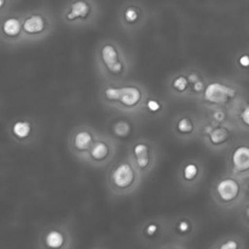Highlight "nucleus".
<instances>
[{
	"label": "nucleus",
	"mask_w": 249,
	"mask_h": 249,
	"mask_svg": "<svg viewBox=\"0 0 249 249\" xmlns=\"http://www.w3.org/2000/svg\"><path fill=\"white\" fill-rule=\"evenodd\" d=\"M101 101L124 112H132L142 107L146 98L145 89L135 83L106 82L99 90Z\"/></svg>",
	"instance_id": "nucleus-1"
},
{
	"label": "nucleus",
	"mask_w": 249,
	"mask_h": 249,
	"mask_svg": "<svg viewBox=\"0 0 249 249\" xmlns=\"http://www.w3.org/2000/svg\"><path fill=\"white\" fill-rule=\"evenodd\" d=\"M98 133L88 124L75 126L68 136V148L73 156L83 160Z\"/></svg>",
	"instance_id": "nucleus-8"
},
{
	"label": "nucleus",
	"mask_w": 249,
	"mask_h": 249,
	"mask_svg": "<svg viewBox=\"0 0 249 249\" xmlns=\"http://www.w3.org/2000/svg\"><path fill=\"white\" fill-rule=\"evenodd\" d=\"M1 38L10 44H16L23 39L21 20L16 17L5 18L0 24Z\"/></svg>",
	"instance_id": "nucleus-15"
},
{
	"label": "nucleus",
	"mask_w": 249,
	"mask_h": 249,
	"mask_svg": "<svg viewBox=\"0 0 249 249\" xmlns=\"http://www.w3.org/2000/svg\"><path fill=\"white\" fill-rule=\"evenodd\" d=\"M115 153L116 145L114 139L98 133L83 161H86L87 163L95 167H102L113 160Z\"/></svg>",
	"instance_id": "nucleus-7"
},
{
	"label": "nucleus",
	"mask_w": 249,
	"mask_h": 249,
	"mask_svg": "<svg viewBox=\"0 0 249 249\" xmlns=\"http://www.w3.org/2000/svg\"><path fill=\"white\" fill-rule=\"evenodd\" d=\"M171 232L178 238H187L195 231V223L188 216H180L173 220L170 225Z\"/></svg>",
	"instance_id": "nucleus-17"
},
{
	"label": "nucleus",
	"mask_w": 249,
	"mask_h": 249,
	"mask_svg": "<svg viewBox=\"0 0 249 249\" xmlns=\"http://www.w3.org/2000/svg\"><path fill=\"white\" fill-rule=\"evenodd\" d=\"M5 4H6V0H0V10L3 9Z\"/></svg>",
	"instance_id": "nucleus-30"
},
{
	"label": "nucleus",
	"mask_w": 249,
	"mask_h": 249,
	"mask_svg": "<svg viewBox=\"0 0 249 249\" xmlns=\"http://www.w3.org/2000/svg\"><path fill=\"white\" fill-rule=\"evenodd\" d=\"M72 241L70 228L63 223L45 227L39 237L40 247L49 249H67L72 246Z\"/></svg>",
	"instance_id": "nucleus-6"
},
{
	"label": "nucleus",
	"mask_w": 249,
	"mask_h": 249,
	"mask_svg": "<svg viewBox=\"0 0 249 249\" xmlns=\"http://www.w3.org/2000/svg\"><path fill=\"white\" fill-rule=\"evenodd\" d=\"M244 196V187L240 178L229 173L220 177L213 185L212 196L215 202L224 208L237 205Z\"/></svg>",
	"instance_id": "nucleus-4"
},
{
	"label": "nucleus",
	"mask_w": 249,
	"mask_h": 249,
	"mask_svg": "<svg viewBox=\"0 0 249 249\" xmlns=\"http://www.w3.org/2000/svg\"><path fill=\"white\" fill-rule=\"evenodd\" d=\"M96 67L106 82H121L128 71L122 51L113 42H104L96 51Z\"/></svg>",
	"instance_id": "nucleus-2"
},
{
	"label": "nucleus",
	"mask_w": 249,
	"mask_h": 249,
	"mask_svg": "<svg viewBox=\"0 0 249 249\" xmlns=\"http://www.w3.org/2000/svg\"><path fill=\"white\" fill-rule=\"evenodd\" d=\"M142 108L151 116H158L160 115L162 110H163V103L161 102L160 99L154 97V96H149L146 97L143 104Z\"/></svg>",
	"instance_id": "nucleus-21"
},
{
	"label": "nucleus",
	"mask_w": 249,
	"mask_h": 249,
	"mask_svg": "<svg viewBox=\"0 0 249 249\" xmlns=\"http://www.w3.org/2000/svg\"><path fill=\"white\" fill-rule=\"evenodd\" d=\"M243 246L244 245L242 243V240L239 238V236L230 235L222 238L213 247L218 249H238V248H242Z\"/></svg>",
	"instance_id": "nucleus-23"
},
{
	"label": "nucleus",
	"mask_w": 249,
	"mask_h": 249,
	"mask_svg": "<svg viewBox=\"0 0 249 249\" xmlns=\"http://www.w3.org/2000/svg\"><path fill=\"white\" fill-rule=\"evenodd\" d=\"M37 131L38 128L34 121L26 117L18 118L9 125V134L11 138L20 145H28L32 143L36 139Z\"/></svg>",
	"instance_id": "nucleus-12"
},
{
	"label": "nucleus",
	"mask_w": 249,
	"mask_h": 249,
	"mask_svg": "<svg viewBox=\"0 0 249 249\" xmlns=\"http://www.w3.org/2000/svg\"><path fill=\"white\" fill-rule=\"evenodd\" d=\"M212 122L215 124H223V122L226 119V113L222 109H216L213 111L212 115Z\"/></svg>",
	"instance_id": "nucleus-27"
},
{
	"label": "nucleus",
	"mask_w": 249,
	"mask_h": 249,
	"mask_svg": "<svg viewBox=\"0 0 249 249\" xmlns=\"http://www.w3.org/2000/svg\"><path fill=\"white\" fill-rule=\"evenodd\" d=\"M197 122L196 118L187 113L176 116L172 122L173 132L181 138H191L197 132Z\"/></svg>",
	"instance_id": "nucleus-14"
},
{
	"label": "nucleus",
	"mask_w": 249,
	"mask_h": 249,
	"mask_svg": "<svg viewBox=\"0 0 249 249\" xmlns=\"http://www.w3.org/2000/svg\"><path fill=\"white\" fill-rule=\"evenodd\" d=\"M50 20L40 13H32L21 20L23 39L39 40L51 30Z\"/></svg>",
	"instance_id": "nucleus-11"
},
{
	"label": "nucleus",
	"mask_w": 249,
	"mask_h": 249,
	"mask_svg": "<svg viewBox=\"0 0 249 249\" xmlns=\"http://www.w3.org/2000/svg\"><path fill=\"white\" fill-rule=\"evenodd\" d=\"M227 162L231 174L240 179L249 177V143L234 144L228 153Z\"/></svg>",
	"instance_id": "nucleus-9"
},
{
	"label": "nucleus",
	"mask_w": 249,
	"mask_h": 249,
	"mask_svg": "<svg viewBox=\"0 0 249 249\" xmlns=\"http://www.w3.org/2000/svg\"><path fill=\"white\" fill-rule=\"evenodd\" d=\"M164 233V226L161 221L160 220H149L146 222L141 230L140 234L142 236V239L144 241L153 242V241H159Z\"/></svg>",
	"instance_id": "nucleus-18"
},
{
	"label": "nucleus",
	"mask_w": 249,
	"mask_h": 249,
	"mask_svg": "<svg viewBox=\"0 0 249 249\" xmlns=\"http://www.w3.org/2000/svg\"><path fill=\"white\" fill-rule=\"evenodd\" d=\"M201 133L204 135L205 140L212 148L220 149L228 144L231 139L230 129L222 124H205L202 127Z\"/></svg>",
	"instance_id": "nucleus-13"
},
{
	"label": "nucleus",
	"mask_w": 249,
	"mask_h": 249,
	"mask_svg": "<svg viewBox=\"0 0 249 249\" xmlns=\"http://www.w3.org/2000/svg\"><path fill=\"white\" fill-rule=\"evenodd\" d=\"M205 85H206V82H205L204 78H202V79L195 82L194 84L190 85L188 92H190L192 94H196V95L201 94L203 89H204V88H205Z\"/></svg>",
	"instance_id": "nucleus-25"
},
{
	"label": "nucleus",
	"mask_w": 249,
	"mask_h": 249,
	"mask_svg": "<svg viewBox=\"0 0 249 249\" xmlns=\"http://www.w3.org/2000/svg\"><path fill=\"white\" fill-rule=\"evenodd\" d=\"M110 132L113 139L126 140L133 133L132 123L125 118H117L110 124Z\"/></svg>",
	"instance_id": "nucleus-20"
},
{
	"label": "nucleus",
	"mask_w": 249,
	"mask_h": 249,
	"mask_svg": "<svg viewBox=\"0 0 249 249\" xmlns=\"http://www.w3.org/2000/svg\"><path fill=\"white\" fill-rule=\"evenodd\" d=\"M128 159L141 174H148L156 162V150L152 142L146 139L134 141L128 151Z\"/></svg>",
	"instance_id": "nucleus-5"
},
{
	"label": "nucleus",
	"mask_w": 249,
	"mask_h": 249,
	"mask_svg": "<svg viewBox=\"0 0 249 249\" xmlns=\"http://www.w3.org/2000/svg\"><path fill=\"white\" fill-rule=\"evenodd\" d=\"M90 13V6L85 0H77L73 2L64 14V18L68 22L86 19Z\"/></svg>",
	"instance_id": "nucleus-19"
},
{
	"label": "nucleus",
	"mask_w": 249,
	"mask_h": 249,
	"mask_svg": "<svg viewBox=\"0 0 249 249\" xmlns=\"http://www.w3.org/2000/svg\"><path fill=\"white\" fill-rule=\"evenodd\" d=\"M238 120L239 123L245 127V128H249V101L246 102L241 109L239 110L238 113Z\"/></svg>",
	"instance_id": "nucleus-24"
},
{
	"label": "nucleus",
	"mask_w": 249,
	"mask_h": 249,
	"mask_svg": "<svg viewBox=\"0 0 249 249\" xmlns=\"http://www.w3.org/2000/svg\"><path fill=\"white\" fill-rule=\"evenodd\" d=\"M237 94L236 89L222 81H212L205 85L201 93L203 100L211 105L220 106L229 103Z\"/></svg>",
	"instance_id": "nucleus-10"
},
{
	"label": "nucleus",
	"mask_w": 249,
	"mask_h": 249,
	"mask_svg": "<svg viewBox=\"0 0 249 249\" xmlns=\"http://www.w3.org/2000/svg\"><path fill=\"white\" fill-rule=\"evenodd\" d=\"M244 224L249 227V201L246 202V204L242 208V215H241Z\"/></svg>",
	"instance_id": "nucleus-29"
},
{
	"label": "nucleus",
	"mask_w": 249,
	"mask_h": 249,
	"mask_svg": "<svg viewBox=\"0 0 249 249\" xmlns=\"http://www.w3.org/2000/svg\"><path fill=\"white\" fill-rule=\"evenodd\" d=\"M202 173L203 167L199 161L196 160H188L180 166L179 178L185 186L191 187L198 183Z\"/></svg>",
	"instance_id": "nucleus-16"
},
{
	"label": "nucleus",
	"mask_w": 249,
	"mask_h": 249,
	"mask_svg": "<svg viewBox=\"0 0 249 249\" xmlns=\"http://www.w3.org/2000/svg\"><path fill=\"white\" fill-rule=\"evenodd\" d=\"M170 87L172 90L177 94H184L189 91L190 84L186 74L176 75L170 83Z\"/></svg>",
	"instance_id": "nucleus-22"
},
{
	"label": "nucleus",
	"mask_w": 249,
	"mask_h": 249,
	"mask_svg": "<svg viewBox=\"0 0 249 249\" xmlns=\"http://www.w3.org/2000/svg\"><path fill=\"white\" fill-rule=\"evenodd\" d=\"M141 177L129 159L121 160L109 168L107 185L110 191L116 195H127L138 187Z\"/></svg>",
	"instance_id": "nucleus-3"
},
{
	"label": "nucleus",
	"mask_w": 249,
	"mask_h": 249,
	"mask_svg": "<svg viewBox=\"0 0 249 249\" xmlns=\"http://www.w3.org/2000/svg\"><path fill=\"white\" fill-rule=\"evenodd\" d=\"M124 17L127 22L132 23V22H135L136 19L138 18V14L134 8H128L125 10Z\"/></svg>",
	"instance_id": "nucleus-28"
},
{
	"label": "nucleus",
	"mask_w": 249,
	"mask_h": 249,
	"mask_svg": "<svg viewBox=\"0 0 249 249\" xmlns=\"http://www.w3.org/2000/svg\"><path fill=\"white\" fill-rule=\"evenodd\" d=\"M236 66L240 70H248L249 69V53H242L236 57L235 60Z\"/></svg>",
	"instance_id": "nucleus-26"
}]
</instances>
